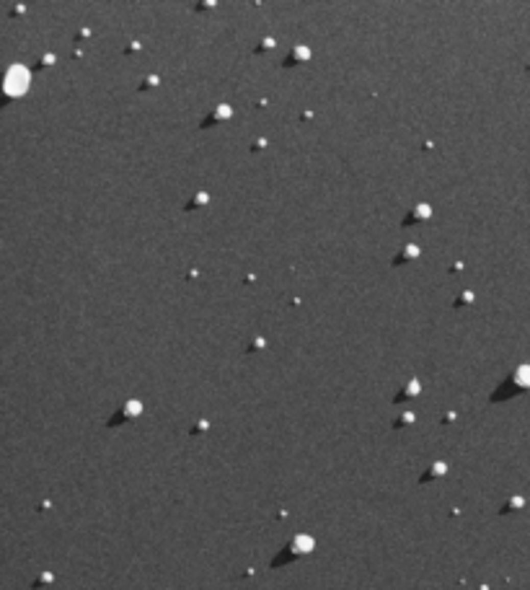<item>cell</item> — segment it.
<instances>
[{"label":"cell","mask_w":530,"mask_h":590,"mask_svg":"<svg viewBox=\"0 0 530 590\" xmlns=\"http://www.w3.org/2000/svg\"><path fill=\"white\" fill-rule=\"evenodd\" d=\"M26 83H29V73H26L23 67H13V70L8 73V78H6V91L13 93V96H18V93L26 88Z\"/></svg>","instance_id":"cell-1"}]
</instances>
